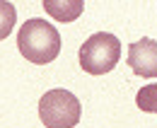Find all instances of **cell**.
Masks as SVG:
<instances>
[{
	"label": "cell",
	"mask_w": 157,
	"mask_h": 128,
	"mask_svg": "<svg viewBox=\"0 0 157 128\" xmlns=\"http://www.w3.org/2000/svg\"><path fill=\"white\" fill-rule=\"evenodd\" d=\"M128 65L138 77H157V41L140 39L128 46Z\"/></svg>",
	"instance_id": "277c9868"
},
{
	"label": "cell",
	"mask_w": 157,
	"mask_h": 128,
	"mask_svg": "<svg viewBox=\"0 0 157 128\" xmlns=\"http://www.w3.org/2000/svg\"><path fill=\"white\" fill-rule=\"evenodd\" d=\"M15 19H17V10H15V5L0 0V41L7 39V34L12 32Z\"/></svg>",
	"instance_id": "52a82bcc"
},
{
	"label": "cell",
	"mask_w": 157,
	"mask_h": 128,
	"mask_svg": "<svg viewBox=\"0 0 157 128\" xmlns=\"http://www.w3.org/2000/svg\"><path fill=\"white\" fill-rule=\"evenodd\" d=\"M17 48L29 63L36 65L53 63L60 53V34L46 19H27L17 34Z\"/></svg>",
	"instance_id": "6da1fadb"
},
{
	"label": "cell",
	"mask_w": 157,
	"mask_h": 128,
	"mask_svg": "<svg viewBox=\"0 0 157 128\" xmlns=\"http://www.w3.org/2000/svg\"><path fill=\"white\" fill-rule=\"evenodd\" d=\"M136 104L140 111L145 114H157V82L145 85L143 90L136 94Z\"/></svg>",
	"instance_id": "8992f818"
},
{
	"label": "cell",
	"mask_w": 157,
	"mask_h": 128,
	"mask_svg": "<svg viewBox=\"0 0 157 128\" xmlns=\"http://www.w3.org/2000/svg\"><path fill=\"white\" fill-rule=\"evenodd\" d=\"M121 60V41L109 32H97L80 46V65L90 75H106Z\"/></svg>",
	"instance_id": "7a4b0ae2"
},
{
	"label": "cell",
	"mask_w": 157,
	"mask_h": 128,
	"mask_svg": "<svg viewBox=\"0 0 157 128\" xmlns=\"http://www.w3.org/2000/svg\"><path fill=\"white\" fill-rule=\"evenodd\" d=\"M82 116L80 99L68 90H48L39 99V118L46 128H73Z\"/></svg>",
	"instance_id": "3957f363"
},
{
	"label": "cell",
	"mask_w": 157,
	"mask_h": 128,
	"mask_svg": "<svg viewBox=\"0 0 157 128\" xmlns=\"http://www.w3.org/2000/svg\"><path fill=\"white\" fill-rule=\"evenodd\" d=\"M44 10L58 22H73L82 15L85 2L82 0H44Z\"/></svg>",
	"instance_id": "5b68a950"
}]
</instances>
